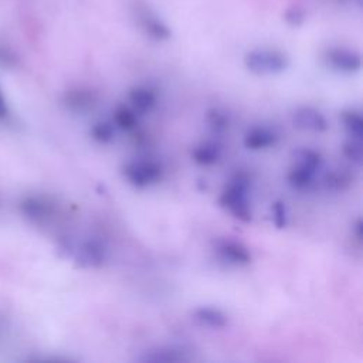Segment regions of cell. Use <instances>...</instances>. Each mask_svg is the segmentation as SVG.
Instances as JSON below:
<instances>
[{"label":"cell","mask_w":363,"mask_h":363,"mask_svg":"<svg viewBox=\"0 0 363 363\" xmlns=\"http://www.w3.org/2000/svg\"><path fill=\"white\" fill-rule=\"evenodd\" d=\"M250 194L251 177L245 172H237L224 184L218 196V203L234 218L240 220L241 223H250L252 220Z\"/></svg>","instance_id":"obj_1"},{"label":"cell","mask_w":363,"mask_h":363,"mask_svg":"<svg viewBox=\"0 0 363 363\" xmlns=\"http://www.w3.org/2000/svg\"><path fill=\"white\" fill-rule=\"evenodd\" d=\"M323 167V156L312 147H298L294 150V164L286 173L288 184L298 190H311L316 182L318 174Z\"/></svg>","instance_id":"obj_2"},{"label":"cell","mask_w":363,"mask_h":363,"mask_svg":"<svg viewBox=\"0 0 363 363\" xmlns=\"http://www.w3.org/2000/svg\"><path fill=\"white\" fill-rule=\"evenodd\" d=\"M244 67L255 75H277L289 67V57L277 48H254L245 52Z\"/></svg>","instance_id":"obj_3"},{"label":"cell","mask_w":363,"mask_h":363,"mask_svg":"<svg viewBox=\"0 0 363 363\" xmlns=\"http://www.w3.org/2000/svg\"><path fill=\"white\" fill-rule=\"evenodd\" d=\"M122 174L130 186L136 189H146L157 184L163 179L164 167L156 159H133L122 166Z\"/></svg>","instance_id":"obj_4"},{"label":"cell","mask_w":363,"mask_h":363,"mask_svg":"<svg viewBox=\"0 0 363 363\" xmlns=\"http://www.w3.org/2000/svg\"><path fill=\"white\" fill-rule=\"evenodd\" d=\"M213 250L223 262L233 267H247L252 261L250 248L244 242L234 238H217L213 242Z\"/></svg>","instance_id":"obj_5"},{"label":"cell","mask_w":363,"mask_h":363,"mask_svg":"<svg viewBox=\"0 0 363 363\" xmlns=\"http://www.w3.org/2000/svg\"><path fill=\"white\" fill-rule=\"evenodd\" d=\"M135 17L142 31L155 41H167L172 37V31L146 4H135Z\"/></svg>","instance_id":"obj_6"},{"label":"cell","mask_w":363,"mask_h":363,"mask_svg":"<svg viewBox=\"0 0 363 363\" xmlns=\"http://www.w3.org/2000/svg\"><path fill=\"white\" fill-rule=\"evenodd\" d=\"M326 64L339 72L354 74L362 68V57L357 51L346 47H332L325 51Z\"/></svg>","instance_id":"obj_7"},{"label":"cell","mask_w":363,"mask_h":363,"mask_svg":"<svg viewBox=\"0 0 363 363\" xmlns=\"http://www.w3.org/2000/svg\"><path fill=\"white\" fill-rule=\"evenodd\" d=\"M193 359L191 350L182 345H160L142 352L138 357L140 362L153 363H173V362H189Z\"/></svg>","instance_id":"obj_8"},{"label":"cell","mask_w":363,"mask_h":363,"mask_svg":"<svg viewBox=\"0 0 363 363\" xmlns=\"http://www.w3.org/2000/svg\"><path fill=\"white\" fill-rule=\"evenodd\" d=\"M75 259L81 267L99 268L108 259V248L104 241L98 238H88L77 248Z\"/></svg>","instance_id":"obj_9"},{"label":"cell","mask_w":363,"mask_h":363,"mask_svg":"<svg viewBox=\"0 0 363 363\" xmlns=\"http://www.w3.org/2000/svg\"><path fill=\"white\" fill-rule=\"evenodd\" d=\"M292 123L301 130L322 133L329 129L326 116L313 106H298L292 113Z\"/></svg>","instance_id":"obj_10"},{"label":"cell","mask_w":363,"mask_h":363,"mask_svg":"<svg viewBox=\"0 0 363 363\" xmlns=\"http://www.w3.org/2000/svg\"><path fill=\"white\" fill-rule=\"evenodd\" d=\"M279 140L278 132L267 125H254L248 128L242 136V145L248 150H265L274 147Z\"/></svg>","instance_id":"obj_11"},{"label":"cell","mask_w":363,"mask_h":363,"mask_svg":"<svg viewBox=\"0 0 363 363\" xmlns=\"http://www.w3.org/2000/svg\"><path fill=\"white\" fill-rule=\"evenodd\" d=\"M128 101L139 115H146L156 108L157 92L149 85H135L128 92Z\"/></svg>","instance_id":"obj_12"},{"label":"cell","mask_w":363,"mask_h":363,"mask_svg":"<svg viewBox=\"0 0 363 363\" xmlns=\"http://www.w3.org/2000/svg\"><path fill=\"white\" fill-rule=\"evenodd\" d=\"M64 104L69 111L84 113L95 108L98 104V95L89 88H74L65 94Z\"/></svg>","instance_id":"obj_13"},{"label":"cell","mask_w":363,"mask_h":363,"mask_svg":"<svg viewBox=\"0 0 363 363\" xmlns=\"http://www.w3.org/2000/svg\"><path fill=\"white\" fill-rule=\"evenodd\" d=\"M221 155H223V146L218 140H214V139L201 140L190 152L191 160L196 164L204 166V167L216 164L220 160Z\"/></svg>","instance_id":"obj_14"},{"label":"cell","mask_w":363,"mask_h":363,"mask_svg":"<svg viewBox=\"0 0 363 363\" xmlns=\"http://www.w3.org/2000/svg\"><path fill=\"white\" fill-rule=\"evenodd\" d=\"M191 316L201 326H207L211 329H223L228 325V315L223 309L210 305L197 306L196 309H193Z\"/></svg>","instance_id":"obj_15"},{"label":"cell","mask_w":363,"mask_h":363,"mask_svg":"<svg viewBox=\"0 0 363 363\" xmlns=\"http://www.w3.org/2000/svg\"><path fill=\"white\" fill-rule=\"evenodd\" d=\"M139 116L140 115L130 105L121 104L112 112V122L116 129L132 132L139 125Z\"/></svg>","instance_id":"obj_16"},{"label":"cell","mask_w":363,"mask_h":363,"mask_svg":"<svg viewBox=\"0 0 363 363\" xmlns=\"http://www.w3.org/2000/svg\"><path fill=\"white\" fill-rule=\"evenodd\" d=\"M340 123L349 138L363 139V116L356 108H349L340 112Z\"/></svg>","instance_id":"obj_17"},{"label":"cell","mask_w":363,"mask_h":363,"mask_svg":"<svg viewBox=\"0 0 363 363\" xmlns=\"http://www.w3.org/2000/svg\"><path fill=\"white\" fill-rule=\"evenodd\" d=\"M23 210L34 220H47L55 213V207L51 201L41 197H30L23 203Z\"/></svg>","instance_id":"obj_18"},{"label":"cell","mask_w":363,"mask_h":363,"mask_svg":"<svg viewBox=\"0 0 363 363\" xmlns=\"http://www.w3.org/2000/svg\"><path fill=\"white\" fill-rule=\"evenodd\" d=\"M322 182L325 189L329 191H343L352 186L353 176L350 172L345 169H333V170H328Z\"/></svg>","instance_id":"obj_19"},{"label":"cell","mask_w":363,"mask_h":363,"mask_svg":"<svg viewBox=\"0 0 363 363\" xmlns=\"http://www.w3.org/2000/svg\"><path fill=\"white\" fill-rule=\"evenodd\" d=\"M116 128L112 121H96L89 129V136L99 145H108L115 139Z\"/></svg>","instance_id":"obj_20"},{"label":"cell","mask_w":363,"mask_h":363,"mask_svg":"<svg viewBox=\"0 0 363 363\" xmlns=\"http://www.w3.org/2000/svg\"><path fill=\"white\" fill-rule=\"evenodd\" d=\"M206 122H207L208 128L211 129V132L216 135L224 133L230 125L228 115L224 111H221L220 108L208 109L206 113Z\"/></svg>","instance_id":"obj_21"},{"label":"cell","mask_w":363,"mask_h":363,"mask_svg":"<svg viewBox=\"0 0 363 363\" xmlns=\"http://www.w3.org/2000/svg\"><path fill=\"white\" fill-rule=\"evenodd\" d=\"M269 216H271V223L274 224L275 228L282 230L288 225L289 223V211L288 206L284 200H275L269 206Z\"/></svg>","instance_id":"obj_22"},{"label":"cell","mask_w":363,"mask_h":363,"mask_svg":"<svg viewBox=\"0 0 363 363\" xmlns=\"http://www.w3.org/2000/svg\"><path fill=\"white\" fill-rule=\"evenodd\" d=\"M342 153L343 156L352 162L356 166L362 164V157H363V147H362V139H353L349 138L343 145H342Z\"/></svg>","instance_id":"obj_23"},{"label":"cell","mask_w":363,"mask_h":363,"mask_svg":"<svg viewBox=\"0 0 363 363\" xmlns=\"http://www.w3.org/2000/svg\"><path fill=\"white\" fill-rule=\"evenodd\" d=\"M284 20L289 24V26H294V27H298L303 23L305 20V13L298 9V7H291L288 9L285 13H284Z\"/></svg>","instance_id":"obj_24"},{"label":"cell","mask_w":363,"mask_h":363,"mask_svg":"<svg viewBox=\"0 0 363 363\" xmlns=\"http://www.w3.org/2000/svg\"><path fill=\"white\" fill-rule=\"evenodd\" d=\"M363 223H362V218L360 217H357L356 218V221L353 223V225H352V231H353V237H354V240L357 241V242H360L362 241V230H363Z\"/></svg>","instance_id":"obj_25"},{"label":"cell","mask_w":363,"mask_h":363,"mask_svg":"<svg viewBox=\"0 0 363 363\" xmlns=\"http://www.w3.org/2000/svg\"><path fill=\"white\" fill-rule=\"evenodd\" d=\"M0 61H1V64H4V65L13 62V61H14L13 52L9 51V50H6L4 47H0Z\"/></svg>","instance_id":"obj_26"},{"label":"cell","mask_w":363,"mask_h":363,"mask_svg":"<svg viewBox=\"0 0 363 363\" xmlns=\"http://www.w3.org/2000/svg\"><path fill=\"white\" fill-rule=\"evenodd\" d=\"M7 115V108H6V102L3 99V95L0 94V116Z\"/></svg>","instance_id":"obj_27"}]
</instances>
